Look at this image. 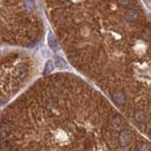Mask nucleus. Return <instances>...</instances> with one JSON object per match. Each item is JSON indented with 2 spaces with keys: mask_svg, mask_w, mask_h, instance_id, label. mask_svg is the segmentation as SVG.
<instances>
[{
  "mask_svg": "<svg viewBox=\"0 0 151 151\" xmlns=\"http://www.w3.org/2000/svg\"><path fill=\"white\" fill-rule=\"evenodd\" d=\"M48 43H49V46L50 47V49H53V50H58L59 49H60V46H59L58 41L55 38L54 35L52 34V32H49Z\"/></svg>",
  "mask_w": 151,
  "mask_h": 151,
  "instance_id": "obj_1",
  "label": "nucleus"
},
{
  "mask_svg": "<svg viewBox=\"0 0 151 151\" xmlns=\"http://www.w3.org/2000/svg\"><path fill=\"white\" fill-rule=\"evenodd\" d=\"M113 99L116 103L118 104H124L126 102V96L125 94L121 91H116L114 94H113Z\"/></svg>",
  "mask_w": 151,
  "mask_h": 151,
  "instance_id": "obj_2",
  "label": "nucleus"
},
{
  "mask_svg": "<svg viewBox=\"0 0 151 151\" xmlns=\"http://www.w3.org/2000/svg\"><path fill=\"white\" fill-rule=\"evenodd\" d=\"M120 142H121V144H122V146H126V144L130 142V134H129V132L124 131L122 134H121V136H120Z\"/></svg>",
  "mask_w": 151,
  "mask_h": 151,
  "instance_id": "obj_3",
  "label": "nucleus"
},
{
  "mask_svg": "<svg viewBox=\"0 0 151 151\" xmlns=\"http://www.w3.org/2000/svg\"><path fill=\"white\" fill-rule=\"evenodd\" d=\"M53 63L51 60H49L48 62H47L46 66H45V69H44V75H47V74H49L50 72L53 70Z\"/></svg>",
  "mask_w": 151,
  "mask_h": 151,
  "instance_id": "obj_4",
  "label": "nucleus"
},
{
  "mask_svg": "<svg viewBox=\"0 0 151 151\" xmlns=\"http://www.w3.org/2000/svg\"><path fill=\"white\" fill-rule=\"evenodd\" d=\"M55 65H56V67H64L65 66H66V62H65L61 57H59V56H56Z\"/></svg>",
  "mask_w": 151,
  "mask_h": 151,
  "instance_id": "obj_5",
  "label": "nucleus"
},
{
  "mask_svg": "<svg viewBox=\"0 0 151 151\" xmlns=\"http://www.w3.org/2000/svg\"><path fill=\"white\" fill-rule=\"evenodd\" d=\"M15 72H16V75L18 77H24L26 75V69L23 67H17L16 70H15Z\"/></svg>",
  "mask_w": 151,
  "mask_h": 151,
  "instance_id": "obj_6",
  "label": "nucleus"
}]
</instances>
